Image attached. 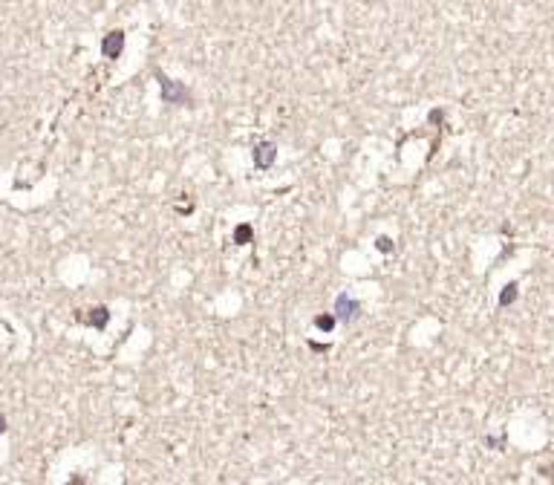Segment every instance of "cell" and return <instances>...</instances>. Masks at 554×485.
<instances>
[{
	"instance_id": "cell-10",
	"label": "cell",
	"mask_w": 554,
	"mask_h": 485,
	"mask_svg": "<svg viewBox=\"0 0 554 485\" xmlns=\"http://www.w3.org/2000/svg\"><path fill=\"white\" fill-rule=\"evenodd\" d=\"M309 347H312L315 352H323V350H326V344H318V341H312V344H309Z\"/></svg>"
},
{
	"instance_id": "cell-7",
	"label": "cell",
	"mask_w": 554,
	"mask_h": 485,
	"mask_svg": "<svg viewBox=\"0 0 554 485\" xmlns=\"http://www.w3.org/2000/svg\"><path fill=\"white\" fill-rule=\"evenodd\" d=\"M251 237H254V228H251L249 223H240L237 228H234V243H237V246H245V243H251Z\"/></svg>"
},
{
	"instance_id": "cell-4",
	"label": "cell",
	"mask_w": 554,
	"mask_h": 485,
	"mask_svg": "<svg viewBox=\"0 0 554 485\" xmlns=\"http://www.w3.org/2000/svg\"><path fill=\"white\" fill-rule=\"evenodd\" d=\"M84 321H87L89 326H96V329H104V326H107V321H110V309H107V306H93Z\"/></svg>"
},
{
	"instance_id": "cell-8",
	"label": "cell",
	"mask_w": 554,
	"mask_h": 485,
	"mask_svg": "<svg viewBox=\"0 0 554 485\" xmlns=\"http://www.w3.org/2000/svg\"><path fill=\"white\" fill-rule=\"evenodd\" d=\"M517 300V283H508V286L502 289V295H500V306H508Z\"/></svg>"
},
{
	"instance_id": "cell-9",
	"label": "cell",
	"mask_w": 554,
	"mask_h": 485,
	"mask_svg": "<svg viewBox=\"0 0 554 485\" xmlns=\"http://www.w3.org/2000/svg\"><path fill=\"white\" fill-rule=\"evenodd\" d=\"M376 249L378 252H384V254H390L393 252V237H384V234H381V237L376 240Z\"/></svg>"
},
{
	"instance_id": "cell-5",
	"label": "cell",
	"mask_w": 554,
	"mask_h": 485,
	"mask_svg": "<svg viewBox=\"0 0 554 485\" xmlns=\"http://www.w3.org/2000/svg\"><path fill=\"white\" fill-rule=\"evenodd\" d=\"M121 46H125V35H121V32H110L107 41H104V55H107V58H116V55L121 52Z\"/></svg>"
},
{
	"instance_id": "cell-2",
	"label": "cell",
	"mask_w": 554,
	"mask_h": 485,
	"mask_svg": "<svg viewBox=\"0 0 554 485\" xmlns=\"http://www.w3.org/2000/svg\"><path fill=\"white\" fill-rule=\"evenodd\" d=\"M361 309H364V306H361V300H355V297L347 295V292L335 297V318H338L341 323L358 321V318H361Z\"/></svg>"
},
{
	"instance_id": "cell-11",
	"label": "cell",
	"mask_w": 554,
	"mask_h": 485,
	"mask_svg": "<svg viewBox=\"0 0 554 485\" xmlns=\"http://www.w3.org/2000/svg\"><path fill=\"white\" fill-rule=\"evenodd\" d=\"M6 431V419H3V416H0V433Z\"/></svg>"
},
{
	"instance_id": "cell-1",
	"label": "cell",
	"mask_w": 554,
	"mask_h": 485,
	"mask_svg": "<svg viewBox=\"0 0 554 485\" xmlns=\"http://www.w3.org/2000/svg\"><path fill=\"white\" fill-rule=\"evenodd\" d=\"M156 78H159V90H162V101H165V104H188L191 101V93L185 90L182 84L170 81L168 75H162V72H156Z\"/></svg>"
},
{
	"instance_id": "cell-3",
	"label": "cell",
	"mask_w": 554,
	"mask_h": 485,
	"mask_svg": "<svg viewBox=\"0 0 554 485\" xmlns=\"http://www.w3.org/2000/svg\"><path fill=\"white\" fill-rule=\"evenodd\" d=\"M251 159H254V168H260V171H268V168L274 165V159H277V144L268 142V139H260V142H254V147H251Z\"/></svg>"
},
{
	"instance_id": "cell-6",
	"label": "cell",
	"mask_w": 554,
	"mask_h": 485,
	"mask_svg": "<svg viewBox=\"0 0 554 485\" xmlns=\"http://www.w3.org/2000/svg\"><path fill=\"white\" fill-rule=\"evenodd\" d=\"M312 323H315V329H321V332H332L338 318H335V312H323V315H315Z\"/></svg>"
}]
</instances>
